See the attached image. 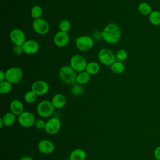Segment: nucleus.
I'll list each match as a JSON object with an SVG mask.
<instances>
[{
    "instance_id": "nucleus-9",
    "label": "nucleus",
    "mask_w": 160,
    "mask_h": 160,
    "mask_svg": "<svg viewBox=\"0 0 160 160\" xmlns=\"http://www.w3.org/2000/svg\"><path fill=\"white\" fill-rule=\"evenodd\" d=\"M32 29L36 33L40 35H45L49 32L50 26L45 19L40 18L33 21Z\"/></svg>"
},
{
    "instance_id": "nucleus-35",
    "label": "nucleus",
    "mask_w": 160,
    "mask_h": 160,
    "mask_svg": "<svg viewBox=\"0 0 160 160\" xmlns=\"http://www.w3.org/2000/svg\"><path fill=\"white\" fill-rule=\"evenodd\" d=\"M19 160H34V159L30 156H23L21 157Z\"/></svg>"
},
{
    "instance_id": "nucleus-3",
    "label": "nucleus",
    "mask_w": 160,
    "mask_h": 160,
    "mask_svg": "<svg viewBox=\"0 0 160 160\" xmlns=\"http://www.w3.org/2000/svg\"><path fill=\"white\" fill-rule=\"evenodd\" d=\"M55 108L51 101L43 100L38 103L37 106V112L42 118L50 117L54 112Z\"/></svg>"
},
{
    "instance_id": "nucleus-10",
    "label": "nucleus",
    "mask_w": 160,
    "mask_h": 160,
    "mask_svg": "<svg viewBox=\"0 0 160 160\" xmlns=\"http://www.w3.org/2000/svg\"><path fill=\"white\" fill-rule=\"evenodd\" d=\"M61 128V122L60 119L57 118H51L46 121L44 131L50 135H54L60 131Z\"/></svg>"
},
{
    "instance_id": "nucleus-15",
    "label": "nucleus",
    "mask_w": 160,
    "mask_h": 160,
    "mask_svg": "<svg viewBox=\"0 0 160 160\" xmlns=\"http://www.w3.org/2000/svg\"><path fill=\"white\" fill-rule=\"evenodd\" d=\"M22 46L24 52L27 54H34L39 49V43L33 39L26 40Z\"/></svg>"
},
{
    "instance_id": "nucleus-2",
    "label": "nucleus",
    "mask_w": 160,
    "mask_h": 160,
    "mask_svg": "<svg viewBox=\"0 0 160 160\" xmlns=\"http://www.w3.org/2000/svg\"><path fill=\"white\" fill-rule=\"evenodd\" d=\"M59 76L60 79L66 84H74L76 82L78 74L70 65H66L60 68Z\"/></svg>"
},
{
    "instance_id": "nucleus-17",
    "label": "nucleus",
    "mask_w": 160,
    "mask_h": 160,
    "mask_svg": "<svg viewBox=\"0 0 160 160\" xmlns=\"http://www.w3.org/2000/svg\"><path fill=\"white\" fill-rule=\"evenodd\" d=\"M51 102L55 108L61 109L66 105V99L63 94L58 93L52 97Z\"/></svg>"
},
{
    "instance_id": "nucleus-6",
    "label": "nucleus",
    "mask_w": 160,
    "mask_h": 160,
    "mask_svg": "<svg viewBox=\"0 0 160 160\" xmlns=\"http://www.w3.org/2000/svg\"><path fill=\"white\" fill-rule=\"evenodd\" d=\"M6 80L12 84L19 82L22 78L23 72L19 67H12L9 68L5 72Z\"/></svg>"
},
{
    "instance_id": "nucleus-20",
    "label": "nucleus",
    "mask_w": 160,
    "mask_h": 160,
    "mask_svg": "<svg viewBox=\"0 0 160 160\" xmlns=\"http://www.w3.org/2000/svg\"><path fill=\"white\" fill-rule=\"evenodd\" d=\"M87 72H88L90 75H95L97 74L100 71V66L99 63L94 61H91L88 62L86 70Z\"/></svg>"
},
{
    "instance_id": "nucleus-25",
    "label": "nucleus",
    "mask_w": 160,
    "mask_h": 160,
    "mask_svg": "<svg viewBox=\"0 0 160 160\" xmlns=\"http://www.w3.org/2000/svg\"><path fill=\"white\" fill-rule=\"evenodd\" d=\"M12 89V84L8 81L0 82V93L1 94H8Z\"/></svg>"
},
{
    "instance_id": "nucleus-27",
    "label": "nucleus",
    "mask_w": 160,
    "mask_h": 160,
    "mask_svg": "<svg viewBox=\"0 0 160 160\" xmlns=\"http://www.w3.org/2000/svg\"><path fill=\"white\" fill-rule=\"evenodd\" d=\"M37 99V95L32 91H28L24 96V101L28 104H32L36 101Z\"/></svg>"
},
{
    "instance_id": "nucleus-28",
    "label": "nucleus",
    "mask_w": 160,
    "mask_h": 160,
    "mask_svg": "<svg viewBox=\"0 0 160 160\" xmlns=\"http://www.w3.org/2000/svg\"><path fill=\"white\" fill-rule=\"evenodd\" d=\"M71 22L67 19L62 20L59 24V28L61 31L68 32L71 29Z\"/></svg>"
},
{
    "instance_id": "nucleus-5",
    "label": "nucleus",
    "mask_w": 160,
    "mask_h": 160,
    "mask_svg": "<svg viewBox=\"0 0 160 160\" xmlns=\"http://www.w3.org/2000/svg\"><path fill=\"white\" fill-rule=\"evenodd\" d=\"M99 61L106 66H111L116 61V56L109 49H101L98 54Z\"/></svg>"
},
{
    "instance_id": "nucleus-1",
    "label": "nucleus",
    "mask_w": 160,
    "mask_h": 160,
    "mask_svg": "<svg viewBox=\"0 0 160 160\" xmlns=\"http://www.w3.org/2000/svg\"><path fill=\"white\" fill-rule=\"evenodd\" d=\"M103 40L109 44L117 43L121 38V31L119 26L115 23L107 24L101 32Z\"/></svg>"
},
{
    "instance_id": "nucleus-36",
    "label": "nucleus",
    "mask_w": 160,
    "mask_h": 160,
    "mask_svg": "<svg viewBox=\"0 0 160 160\" xmlns=\"http://www.w3.org/2000/svg\"><path fill=\"white\" fill-rule=\"evenodd\" d=\"M3 126H4V122L2 121V119H1V118H0V128H2Z\"/></svg>"
},
{
    "instance_id": "nucleus-8",
    "label": "nucleus",
    "mask_w": 160,
    "mask_h": 160,
    "mask_svg": "<svg viewBox=\"0 0 160 160\" xmlns=\"http://www.w3.org/2000/svg\"><path fill=\"white\" fill-rule=\"evenodd\" d=\"M76 45L79 50L81 51H87L93 47L94 40L89 36H81L76 39Z\"/></svg>"
},
{
    "instance_id": "nucleus-30",
    "label": "nucleus",
    "mask_w": 160,
    "mask_h": 160,
    "mask_svg": "<svg viewBox=\"0 0 160 160\" xmlns=\"http://www.w3.org/2000/svg\"><path fill=\"white\" fill-rule=\"evenodd\" d=\"M128 52L124 49H119L117 51L116 54V59L119 61H124L128 58Z\"/></svg>"
},
{
    "instance_id": "nucleus-11",
    "label": "nucleus",
    "mask_w": 160,
    "mask_h": 160,
    "mask_svg": "<svg viewBox=\"0 0 160 160\" xmlns=\"http://www.w3.org/2000/svg\"><path fill=\"white\" fill-rule=\"evenodd\" d=\"M31 89L37 96H43L48 92L49 86L46 81L38 80L32 84Z\"/></svg>"
},
{
    "instance_id": "nucleus-18",
    "label": "nucleus",
    "mask_w": 160,
    "mask_h": 160,
    "mask_svg": "<svg viewBox=\"0 0 160 160\" xmlns=\"http://www.w3.org/2000/svg\"><path fill=\"white\" fill-rule=\"evenodd\" d=\"M86 158V152L84 149L81 148L74 149L69 155L70 160H85Z\"/></svg>"
},
{
    "instance_id": "nucleus-21",
    "label": "nucleus",
    "mask_w": 160,
    "mask_h": 160,
    "mask_svg": "<svg viewBox=\"0 0 160 160\" xmlns=\"http://www.w3.org/2000/svg\"><path fill=\"white\" fill-rule=\"evenodd\" d=\"M91 75L87 72L86 71H82L79 72L77 76L76 82L79 84H87L90 80Z\"/></svg>"
},
{
    "instance_id": "nucleus-13",
    "label": "nucleus",
    "mask_w": 160,
    "mask_h": 160,
    "mask_svg": "<svg viewBox=\"0 0 160 160\" xmlns=\"http://www.w3.org/2000/svg\"><path fill=\"white\" fill-rule=\"evenodd\" d=\"M38 149L41 153L48 154L54 151L55 145L49 139H42L38 144Z\"/></svg>"
},
{
    "instance_id": "nucleus-34",
    "label": "nucleus",
    "mask_w": 160,
    "mask_h": 160,
    "mask_svg": "<svg viewBox=\"0 0 160 160\" xmlns=\"http://www.w3.org/2000/svg\"><path fill=\"white\" fill-rule=\"evenodd\" d=\"M6 81V73L3 71H0V82Z\"/></svg>"
},
{
    "instance_id": "nucleus-12",
    "label": "nucleus",
    "mask_w": 160,
    "mask_h": 160,
    "mask_svg": "<svg viewBox=\"0 0 160 160\" xmlns=\"http://www.w3.org/2000/svg\"><path fill=\"white\" fill-rule=\"evenodd\" d=\"M9 38L11 42L15 46H22L26 41V35L24 31L18 28L14 29L11 31Z\"/></svg>"
},
{
    "instance_id": "nucleus-7",
    "label": "nucleus",
    "mask_w": 160,
    "mask_h": 160,
    "mask_svg": "<svg viewBox=\"0 0 160 160\" xmlns=\"http://www.w3.org/2000/svg\"><path fill=\"white\" fill-rule=\"evenodd\" d=\"M69 64L76 72H80L86 70L88 62L84 56L80 54H76L71 58Z\"/></svg>"
},
{
    "instance_id": "nucleus-26",
    "label": "nucleus",
    "mask_w": 160,
    "mask_h": 160,
    "mask_svg": "<svg viewBox=\"0 0 160 160\" xmlns=\"http://www.w3.org/2000/svg\"><path fill=\"white\" fill-rule=\"evenodd\" d=\"M42 9L39 5H36L33 6L31 10V15L34 19L40 18L42 14Z\"/></svg>"
},
{
    "instance_id": "nucleus-33",
    "label": "nucleus",
    "mask_w": 160,
    "mask_h": 160,
    "mask_svg": "<svg viewBox=\"0 0 160 160\" xmlns=\"http://www.w3.org/2000/svg\"><path fill=\"white\" fill-rule=\"evenodd\" d=\"M154 156L156 160H160V146L156 147L154 150Z\"/></svg>"
},
{
    "instance_id": "nucleus-16",
    "label": "nucleus",
    "mask_w": 160,
    "mask_h": 160,
    "mask_svg": "<svg viewBox=\"0 0 160 160\" xmlns=\"http://www.w3.org/2000/svg\"><path fill=\"white\" fill-rule=\"evenodd\" d=\"M9 109L11 112L18 116L24 112V105L20 100L14 99L10 102Z\"/></svg>"
},
{
    "instance_id": "nucleus-24",
    "label": "nucleus",
    "mask_w": 160,
    "mask_h": 160,
    "mask_svg": "<svg viewBox=\"0 0 160 160\" xmlns=\"http://www.w3.org/2000/svg\"><path fill=\"white\" fill-rule=\"evenodd\" d=\"M149 20L154 26L160 25V12L158 11H152L149 15Z\"/></svg>"
},
{
    "instance_id": "nucleus-31",
    "label": "nucleus",
    "mask_w": 160,
    "mask_h": 160,
    "mask_svg": "<svg viewBox=\"0 0 160 160\" xmlns=\"http://www.w3.org/2000/svg\"><path fill=\"white\" fill-rule=\"evenodd\" d=\"M46 121L42 119H38L36 121L35 126L39 130H44Z\"/></svg>"
},
{
    "instance_id": "nucleus-14",
    "label": "nucleus",
    "mask_w": 160,
    "mask_h": 160,
    "mask_svg": "<svg viewBox=\"0 0 160 160\" xmlns=\"http://www.w3.org/2000/svg\"><path fill=\"white\" fill-rule=\"evenodd\" d=\"M54 44L59 48H63L67 46L69 42V36L66 32L59 31L54 36Z\"/></svg>"
},
{
    "instance_id": "nucleus-22",
    "label": "nucleus",
    "mask_w": 160,
    "mask_h": 160,
    "mask_svg": "<svg viewBox=\"0 0 160 160\" xmlns=\"http://www.w3.org/2000/svg\"><path fill=\"white\" fill-rule=\"evenodd\" d=\"M138 9L139 12L142 15H149L152 11L150 4L146 2H141L138 5Z\"/></svg>"
},
{
    "instance_id": "nucleus-32",
    "label": "nucleus",
    "mask_w": 160,
    "mask_h": 160,
    "mask_svg": "<svg viewBox=\"0 0 160 160\" xmlns=\"http://www.w3.org/2000/svg\"><path fill=\"white\" fill-rule=\"evenodd\" d=\"M13 52L16 55H21L24 52L22 46H14L13 48Z\"/></svg>"
},
{
    "instance_id": "nucleus-4",
    "label": "nucleus",
    "mask_w": 160,
    "mask_h": 160,
    "mask_svg": "<svg viewBox=\"0 0 160 160\" xmlns=\"http://www.w3.org/2000/svg\"><path fill=\"white\" fill-rule=\"evenodd\" d=\"M17 121L19 124L25 128H29L35 125L36 118L34 114L29 111H24L18 116Z\"/></svg>"
},
{
    "instance_id": "nucleus-23",
    "label": "nucleus",
    "mask_w": 160,
    "mask_h": 160,
    "mask_svg": "<svg viewBox=\"0 0 160 160\" xmlns=\"http://www.w3.org/2000/svg\"><path fill=\"white\" fill-rule=\"evenodd\" d=\"M111 70L115 74H121L125 69L124 64L121 61H115L111 66Z\"/></svg>"
},
{
    "instance_id": "nucleus-19",
    "label": "nucleus",
    "mask_w": 160,
    "mask_h": 160,
    "mask_svg": "<svg viewBox=\"0 0 160 160\" xmlns=\"http://www.w3.org/2000/svg\"><path fill=\"white\" fill-rule=\"evenodd\" d=\"M1 119H2L4 126H6V127H9L12 126L15 123L16 121L17 120L16 116L11 111L4 114L3 116L1 118Z\"/></svg>"
},
{
    "instance_id": "nucleus-29",
    "label": "nucleus",
    "mask_w": 160,
    "mask_h": 160,
    "mask_svg": "<svg viewBox=\"0 0 160 160\" xmlns=\"http://www.w3.org/2000/svg\"><path fill=\"white\" fill-rule=\"evenodd\" d=\"M71 93L72 95L75 96H80L82 94L83 91H84V89L82 88V86H81V84H74V86L71 88Z\"/></svg>"
}]
</instances>
